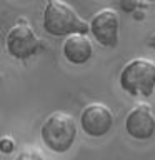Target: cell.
Listing matches in <instances>:
<instances>
[{"mask_svg":"<svg viewBox=\"0 0 155 160\" xmlns=\"http://www.w3.org/2000/svg\"><path fill=\"white\" fill-rule=\"evenodd\" d=\"M90 33L102 47H115L118 42V15L113 8H102L90 20Z\"/></svg>","mask_w":155,"mask_h":160,"instance_id":"cell-5","label":"cell"},{"mask_svg":"<svg viewBox=\"0 0 155 160\" xmlns=\"http://www.w3.org/2000/svg\"><path fill=\"white\" fill-rule=\"evenodd\" d=\"M120 87L130 95L150 97L155 90V63L147 58H133L120 72Z\"/></svg>","mask_w":155,"mask_h":160,"instance_id":"cell-3","label":"cell"},{"mask_svg":"<svg viewBox=\"0 0 155 160\" xmlns=\"http://www.w3.org/2000/svg\"><path fill=\"white\" fill-rule=\"evenodd\" d=\"M148 45L152 47L153 50H155V32L152 33V37H150V42H148Z\"/></svg>","mask_w":155,"mask_h":160,"instance_id":"cell-12","label":"cell"},{"mask_svg":"<svg viewBox=\"0 0 155 160\" xmlns=\"http://www.w3.org/2000/svg\"><path fill=\"white\" fill-rule=\"evenodd\" d=\"M42 140L52 152L63 153L73 145L77 137V122L70 113L53 112L40 127Z\"/></svg>","mask_w":155,"mask_h":160,"instance_id":"cell-2","label":"cell"},{"mask_svg":"<svg viewBox=\"0 0 155 160\" xmlns=\"http://www.w3.org/2000/svg\"><path fill=\"white\" fill-rule=\"evenodd\" d=\"M63 57L73 65H83L87 63L93 55V45L90 38L83 33L70 35L65 38L63 47H62Z\"/></svg>","mask_w":155,"mask_h":160,"instance_id":"cell-8","label":"cell"},{"mask_svg":"<svg viewBox=\"0 0 155 160\" xmlns=\"http://www.w3.org/2000/svg\"><path fill=\"white\" fill-rule=\"evenodd\" d=\"M15 147V140L10 138V137H2L0 140V150H2L3 153H10Z\"/></svg>","mask_w":155,"mask_h":160,"instance_id":"cell-10","label":"cell"},{"mask_svg":"<svg viewBox=\"0 0 155 160\" xmlns=\"http://www.w3.org/2000/svg\"><path fill=\"white\" fill-rule=\"evenodd\" d=\"M43 28L53 37L67 38L77 33L87 35V32H90V23L78 17L72 5L60 0H50L43 8Z\"/></svg>","mask_w":155,"mask_h":160,"instance_id":"cell-1","label":"cell"},{"mask_svg":"<svg viewBox=\"0 0 155 160\" xmlns=\"http://www.w3.org/2000/svg\"><path fill=\"white\" fill-rule=\"evenodd\" d=\"M113 125V113L103 103H88L80 113V127L90 137H103Z\"/></svg>","mask_w":155,"mask_h":160,"instance_id":"cell-6","label":"cell"},{"mask_svg":"<svg viewBox=\"0 0 155 160\" xmlns=\"http://www.w3.org/2000/svg\"><path fill=\"white\" fill-rule=\"evenodd\" d=\"M125 130L130 137L137 140H147L155 133V115L148 103L140 102L127 113Z\"/></svg>","mask_w":155,"mask_h":160,"instance_id":"cell-7","label":"cell"},{"mask_svg":"<svg viewBox=\"0 0 155 160\" xmlns=\"http://www.w3.org/2000/svg\"><path fill=\"white\" fill-rule=\"evenodd\" d=\"M15 160H43V157H42V153H40L38 150L25 148V150H22V152L17 155V158H15Z\"/></svg>","mask_w":155,"mask_h":160,"instance_id":"cell-9","label":"cell"},{"mask_svg":"<svg viewBox=\"0 0 155 160\" xmlns=\"http://www.w3.org/2000/svg\"><path fill=\"white\" fill-rule=\"evenodd\" d=\"M120 7L125 8V10H133L135 7H137V2H133V3H127V2H122L120 3Z\"/></svg>","mask_w":155,"mask_h":160,"instance_id":"cell-11","label":"cell"},{"mask_svg":"<svg viewBox=\"0 0 155 160\" xmlns=\"http://www.w3.org/2000/svg\"><path fill=\"white\" fill-rule=\"evenodd\" d=\"M8 53L13 58L18 60H27L33 57L42 47L40 38L35 35L32 25L25 20H18L7 33V40H5Z\"/></svg>","mask_w":155,"mask_h":160,"instance_id":"cell-4","label":"cell"}]
</instances>
